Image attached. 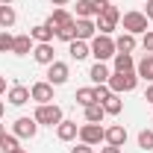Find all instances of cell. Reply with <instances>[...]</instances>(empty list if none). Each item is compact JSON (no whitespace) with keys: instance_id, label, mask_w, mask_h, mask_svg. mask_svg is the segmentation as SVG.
<instances>
[{"instance_id":"1","label":"cell","mask_w":153,"mask_h":153,"mask_svg":"<svg viewBox=\"0 0 153 153\" xmlns=\"http://www.w3.org/2000/svg\"><path fill=\"white\" fill-rule=\"evenodd\" d=\"M106 85L112 88V94H130V91H135V85H138V74L135 71H124V74L112 71V76H109Z\"/></svg>"},{"instance_id":"2","label":"cell","mask_w":153,"mask_h":153,"mask_svg":"<svg viewBox=\"0 0 153 153\" xmlns=\"http://www.w3.org/2000/svg\"><path fill=\"white\" fill-rule=\"evenodd\" d=\"M88 47H91V56H94L97 62H109V59L118 53V50H115V38L112 36H100V33L88 41Z\"/></svg>"},{"instance_id":"3","label":"cell","mask_w":153,"mask_h":153,"mask_svg":"<svg viewBox=\"0 0 153 153\" xmlns=\"http://www.w3.org/2000/svg\"><path fill=\"white\" fill-rule=\"evenodd\" d=\"M38 121V127H59L62 124V106H56V103H41V106H36V115H33Z\"/></svg>"},{"instance_id":"4","label":"cell","mask_w":153,"mask_h":153,"mask_svg":"<svg viewBox=\"0 0 153 153\" xmlns=\"http://www.w3.org/2000/svg\"><path fill=\"white\" fill-rule=\"evenodd\" d=\"M121 24H124V33H133V36H144V33H147V30H150V27H147V24H150V21H147V15H144V12H124V15H121Z\"/></svg>"},{"instance_id":"5","label":"cell","mask_w":153,"mask_h":153,"mask_svg":"<svg viewBox=\"0 0 153 153\" xmlns=\"http://www.w3.org/2000/svg\"><path fill=\"white\" fill-rule=\"evenodd\" d=\"M76 138H79L82 144H91V147H97L100 141H106V127H100V124H82Z\"/></svg>"},{"instance_id":"6","label":"cell","mask_w":153,"mask_h":153,"mask_svg":"<svg viewBox=\"0 0 153 153\" xmlns=\"http://www.w3.org/2000/svg\"><path fill=\"white\" fill-rule=\"evenodd\" d=\"M68 76H71V68H68V62H50L47 65V82L56 88V85H65L68 82Z\"/></svg>"},{"instance_id":"7","label":"cell","mask_w":153,"mask_h":153,"mask_svg":"<svg viewBox=\"0 0 153 153\" xmlns=\"http://www.w3.org/2000/svg\"><path fill=\"white\" fill-rule=\"evenodd\" d=\"M30 97L36 100L38 106H41V103H53V85H50L47 79H38V82L30 85Z\"/></svg>"},{"instance_id":"8","label":"cell","mask_w":153,"mask_h":153,"mask_svg":"<svg viewBox=\"0 0 153 153\" xmlns=\"http://www.w3.org/2000/svg\"><path fill=\"white\" fill-rule=\"evenodd\" d=\"M12 133L18 135V138H36V133H38V121L36 118H18L15 124H12Z\"/></svg>"},{"instance_id":"9","label":"cell","mask_w":153,"mask_h":153,"mask_svg":"<svg viewBox=\"0 0 153 153\" xmlns=\"http://www.w3.org/2000/svg\"><path fill=\"white\" fill-rule=\"evenodd\" d=\"M30 38H33L36 44H53V38H56V30H50L47 24H36V27L30 30Z\"/></svg>"},{"instance_id":"10","label":"cell","mask_w":153,"mask_h":153,"mask_svg":"<svg viewBox=\"0 0 153 153\" xmlns=\"http://www.w3.org/2000/svg\"><path fill=\"white\" fill-rule=\"evenodd\" d=\"M109 76H112V71H109V65H106V62H94V65L88 68V79H91L94 85H106V82H109Z\"/></svg>"},{"instance_id":"11","label":"cell","mask_w":153,"mask_h":153,"mask_svg":"<svg viewBox=\"0 0 153 153\" xmlns=\"http://www.w3.org/2000/svg\"><path fill=\"white\" fill-rule=\"evenodd\" d=\"M106 144L124 147V144H127V127H124V124H112V127H106Z\"/></svg>"},{"instance_id":"12","label":"cell","mask_w":153,"mask_h":153,"mask_svg":"<svg viewBox=\"0 0 153 153\" xmlns=\"http://www.w3.org/2000/svg\"><path fill=\"white\" fill-rule=\"evenodd\" d=\"M97 36V27L91 18H76V41H91Z\"/></svg>"},{"instance_id":"13","label":"cell","mask_w":153,"mask_h":153,"mask_svg":"<svg viewBox=\"0 0 153 153\" xmlns=\"http://www.w3.org/2000/svg\"><path fill=\"white\" fill-rule=\"evenodd\" d=\"M76 135H79V127H76V121H68V118H62V124L56 127V138H59V141H74Z\"/></svg>"},{"instance_id":"14","label":"cell","mask_w":153,"mask_h":153,"mask_svg":"<svg viewBox=\"0 0 153 153\" xmlns=\"http://www.w3.org/2000/svg\"><path fill=\"white\" fill-rule=\"evenodd\" d=\"M33 47H36V41L30 38V33H21V36H15L12 53H15V56H30V53H33Z\"/></svg>"},{"instance_id":"15","label":"cell","mask_w":153,"mask_h":153,"mask_svg":"<svg viewBox=\"0 0 153 153\" xmlns=\"http://www.w3.org/2000/svg\"><path fill=\"white\" fill-rule=\"evenodd\" d=\"M68 21H74V15H71L65 6H56V9L50 12V18L44 21V24H47L50 30H59V27H62V24H68Z\"/></svg>"},{"instance_id":"16","label":"cell","mask_w":153,"mask_h":153,"mask_svg":"<svg viewBox=\"0 0 153 153\" xmlns=\"http://www.w3.org/2000/svg\"><path fill=\"white\" fill-rule=\"evenodd\" d=\"M33 59H36L38 65H50V62H56L53 44H36V47H33Z\"/></svg>"},{"instance_id":"17","label":"cell","mask_w":153,"mask_h":153,"mask_svg":"<svg viewBox=\"0 0 153 153\" xmlns=\"http://www.w3.org/2000/svg\"><path fill=\"white\" fill-rule=\"evenodd\" d=\"M18 21V12L12 3H0V30H12Z\"/></svg>"},{"instance_id":"18","label":"cell","mask_w":153,"mask_h":153,"mask_svg":"<svg viewBox=\"0 0 153 153\" xmlns=\"http://www.w3.org/2000/svg\"><path fill=\"white\" fill-rule=\"evenodd\" d=\"M68 53H71V59H74V62H82V59H88L91 56V47H88V41H71V44H68Z\"/></svg>"},{"instance_id":"19","label":"cell","mask_w":153,"mask_h":153,"mask_svg":"<svg viewBox=\"0 0 153 153\" xmlns=\"http://www.w3.org/2000/svg\"><path fill=\"white\" fill-rule=\"evenodd\" d=\"M112 68L118 71V74H124V71H135L133 53H115V56H112Z\"/></svg>"},{"instance_id":"20","label":"cell","mask_w":153,"mask_h":153,"mask_svg":"<svg viewBox=\"0 0 153 153\" xmlns=\"http://www.w3.org/2000/svg\"><path fill=\"white\" fill-rule=\"evenodd\" d=\"M6 97H9V103H12V106H24V103H30V100H33L27 85H12Z\"/></svg>"},{"instance_id":"21","label":"cell","mask_w":153,"mask_h":153,"mask_svg":"<svg viewBox=\"0 0 153 153\" xmlns=\"http://www.w3.org/2000/svg\"><path fill=\"white\" fill-rule=\"evenodd\" d=\"M135 38L138 36H133V33H121V36L115 38V50H118V53H133L135 44H138Z\"/></svg>"},{"instance_id":"22","label":"cell","mask_w":153,"mask_h":153,"mask_svg":"<svg viewBox=\"0 0 153 153\" xmlns=\"http://www.w3.org/2000/svg\"><path fill=\"white\" fill-rule=\"evenodd\" d=\"M135 74H138V79L153 82V53H144V59L135 65Z\"/></svg>"},{"instance_id":"23","label":"cell","mask_w":153,"mask_h":153,"mask_svg":"<svg viewBox=\"0 0 153 153\" xmlns=\"http://www.w3.org/2000/svg\"><path fill=\"white\" fill-rule=\"evenodd\" d=\"M103 118H106L103 103H91V106H85V124H100Z\"/></svg>"},{"instance_id":"24","label":"cell","mask_w":153,"mask_h":153,"mask_svg":"<svg viewBox=\"0 0 153 153\" xmlns=\"http://www.w3.org/2000/svg\"><path fill=\"white\" fill-rule=\"evenodd\" d=\"M121 109H124L121 94H109L106 100H103V112H106V115H121Z\"/></svg>"},{"instance_id":"25","label":"cell","mask_w":153,"mask_h":153,"mask_svg":"<svg viewBox=\"0 0 153 153\" xmlns=\"http://www.w3.org/2000/svg\"><path fill=\"white\" fill-rule=\"evenodd\" d=\"M56 38H62V41H68V44H71V41L76 38V18L68 21V24H62V27L56 30Z\"/></svg>"},{"instance_id":"26","label":"cell","mask_w":153,"mask_h":153,"mask_svg":"<svg viewBox=\"0 0 153 153\" xmlns=\"http://www.w3.org/2000/svg\"><path fill=\"white\" fill-rule=\"evenodd\" d=\"M76 103L85 109V106H91V103H97L94 97V85H85V88H76Z\"/></svg>"},{"instance_id":"27","label":"cell","mask_w":153,"mask_h":153,"mask_svg":"<svg viewBox=\"0 0 153 153\" xmlns=\"http://www.w3.org/2000/svg\"><path fill=\"white\" fill-rule=\"evenodd\" d=\"M15 147H21V138L15 133H6L3 138H0V153H12Z\"/></svg>"},{"instance_id":"28","label":"cell","mask_w":153,"mask_h":153,"mask_svg":"<svg viewBox=\"0 0 153 153\" xmlns=\"http://www.w3.org/2000/svg\"><path fill=\"white\" fill-rule=\"evenodd\" d=\"M94 27H97V33H100V36H112L118 24L109 21V18H103V15H97V18H94Z\"/></svg>"},{"instance_id":"29","label":"cell","mask_w":153,"mask_h":153,"mask_svg":"<svg viewBox=\"0 0 153 153\" xmlns=\"http://www.w3.org/2000/svg\"><path fill=\"white\" fill-rule=\"evenodd\" d=\"M76 18H97L91 0H76Z\"/></svg>"},{"instance_id":"30","label":"cell","mask_w":153,"mask_h":153,"mask_svg":"<svg viewBox=\"0 0 153 153\" xmlns=\"http://www.w3.org/2000/svg\"><path fill=\"white\" fill-rule=\"evenodd\" d=\"M138 147L141 150H153V127H147V130L138 133Z\"/></svg>"},{"instance_id":"31","label":"cell","mask_w":153,"mask_h":153,"mask_svg":"<svg viewBox=\"0 0 153 153\" xmlns=\"http://www.w3.org/2000/svg\"><path fill=\"white\" fill-rule=\"evenodd\" d=\"M12 44H15V36L9 30H0V53H12Z\"/></svg>"},{"instance_id":"32","label":"cell","mask_w":153,"mask_h":153,"mask_svg":"<svg viewBox=\"0 0 153 153\" xmlns=\"http://www.w3.org/2000/svg\"><path fill=\"white\" fill-rule=\"evenodd\" d=\"M100 15H103V18H109V21H115V24H118V21H121V9H118V6H112V3H109V6H106V9L100 12Z\"/></svg>"},{"instance_id":"33","label":"cell","mask_w":153,"mask_h":153,"mask_svg":"<svg viewBox=\"0 0 153 153\" xmlns=\"http://www.w3.org/2000/svg\"><path fill=\"white\" fill-rule=\"evenodd\" d=\"M109 94H112V88H109V85H94V97H97V103H103Z\"/></svg>"},{"instance_id":"34","label":"cell","mask_w":153,"mask_h":153,"mask_svg":"<svg viewBox=\"0 0 153 153\" xmlns=\"http://www.w3.org/2000/svg\"><path fill=\"white\" fill-rule=\"evenodd\" d=\"M141 47H144V53H153V30H147L141 36Z\"/></svg>"},{"instance_id":"35","label":"cell","mask_w":153,"mask_h":153,"mask_svg":"<svg viewBox=\"0 0 153 153\" xmlns=\"http://www.w3.org/2000/svg\"><path fill=\"white\" fill-rule=\"evenodd\" d=\"M71 153H94V147H91V144H82V141H79L76 147H71Z\"/></svg>"},{"instance_id":"36","label":"cell","mask_w":153,"mask_h":153,"mask_svg":"<svg viewBox=\"0 0 153 153\" xmlns=\"http://www.w3.org/2000/svg\"><path fill=\"white\" fill-rule=\"evenodd\" d=\"M91 3H94V12L100 15V12H103V9H106V6H109L112 0H91Z\"/></svg>"},{"instance_id":"37","label":"cell","mask_w":153,"mask_h":153,"mask_svg":"<svg viewBox=\"0 0 153 153\" xmlns=\"http://www.w3.org/2000/svg\"><path fill=\"white\" fill-rule=\"evenodd\" d=\"M144 100H147V103H150V106H153V82H150V85H147V88H144Z\"/></svg>"},{"instance_id":"38","label":"cell","mask_w":153,"mask_h":153,"mask_svg":"<svg viewBox=\"0 0 153 153\" xmlns=\"http://www.w3.org/2000/svg\"><path fill=\"white\" fill-rule=\"evenodd\" d=\"M144 15H147V21H153V0H147V6H144Z\"/></svg>"},{"instance_id":"39","label":"cell","mask_w":153,"mask_h":153,"mask_svg":"<svg viewBox=\"0 0 153 153\" xmlns=\"http://www.w3.org/2000/svg\"><path fill=\"white\" fill-rule=\"evenodd\" d=\"M100 153H121V147H115V144H106V147H100Z\"/></svg>"},{"instance_id":"40","label":"cell","mask_w":153,"mask_h":153,"mask_svg":"<svg viewBox=\"0 0 153 153\" xmlns=\"http://www.w3.org/2000/svg\"><path fill=\"white\" fill-rule=\"evenodd\" d=\"M50 3H53V9H56V6H68L71 0H50Z\"/></svg>"},{"instance_id":"41","label":"cell","mask_w":153,"mask_h":153,"mask_svg":"<svg viewBox=\"0 0 153 153\" xmlns=\"http://www.w3.org/2000/svg\"><path fill=\"white\" fill-rule=\"evenodd\" d=\"M6 91V76H0V94Z\"/></svg>"},{"instance_id":"42","label":"cell","mask_w":153,"mask_h":153,"mask_svg":"<svg viewBox=\"0 0 153 153\" xmlns=\"http://www.w3.org/2000/svg\"><path fill=\"white\" fill-rule=\"evenodd\" d=\"M3 112H6V103H3V100H0V118H3Z\"/></svg>"},{"instance_id":"43","label":"cell","mask_w":153,"mask_h":153,"mask_svg":"<svg viewBox=\"0 0 153 153\" xmlns=\"http://www.w3.org/2000/svg\"><path fill=\"white\" fill-rule=\"evenodd\" d=\"M3 135H6V127H3V124H0V138H3Z\"/></svg>"},{"instance_id":"44","label":"cell","mask_w":153,"mask_h":153,"mask_svg":"<svg viewBox=\"0 0 153 153\" xmlns=\"http://www.w3.org/2000/svg\"><path fill=\"white\" fill-rule=\"evenodd\" d=\"M12 153H27V150H24V147H15V150H12Z\"/></svg>"},{"instance_id":"45","label":"cell","mask_w":153,"mask_h":153,"mask_svg":"<svg viewBox=\"0 0 153 153\" xmlns=\"http://www.w3.org/2000/svg\"><path fill=\"white\" fill-rule=\"evenodd\" d=\"M0 3H15V0H0Z\"/></svg>"},{"instance_id":"46","label":"cell","mask_w":153,"mask_h":153,"mask_svg":"<svg viewBox=\"0 0 153 153\" xmlns=\"http://www.w3.org/2000/svg\"><path fill=\"white\" fill-rule=\"evenodd\" d=\"M150 124H153V121H150Z\"/></svg>"}]
</instances>
